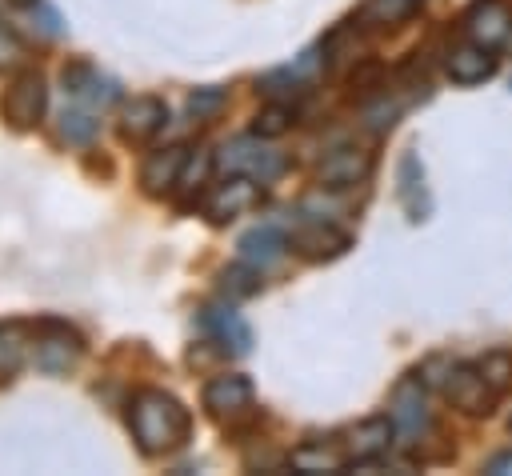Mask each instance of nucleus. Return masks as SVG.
Listing matches in <instances>:
<instances>
[{
  "instance_id": "1",
  "label": "nucleus",
  "mask_w": 512,
  "mask_h": 476,
  "mask_svg": "<svg viewBox=\"0 0 512 476\" xmlns=\"http://www.w3.org/2000/svg\"><path fill=\"white\" fill-rule=\"evenodd\" d=\"M128 428L144 456H168V452L184 448V440L192 432V416L172 392L140 388L128 404Z\"/></svg>"
},
{
  "instance_id": "2",
  "label": "nucleus",
  "mask_w": 512,
  "mask_h": 476,
  "mask_svg": "<svg viewBox=\"0 0 512 476\" xmlns=\"http://www.w3.org/2000/svg\"><path fill=\"white\" fill-rule=\"evenodd\" d=\"M388 416H392L396 436H400L404 448L420 444V436H424L428 424H432V412H428V388H424V376H420V372H408V376L392 388Z\"/></svg>"
},
{
  "instance_id": "3",
  "label": "nucleus",
  "mask_w": 512,
  "mask_h": 476,
  "mask_svg": "<svg viewBox=\"0 0 512 476\" xmlns=\"http://www.w3.org/2000/svg\"><path fill=\"white\" fill-rule=\"evenodd\" d=\"M84 352V340L72 324L64 320H40L36 324V344H32V364L40 372H68Z\"/></svg>"
},
{
  "instance_id": "4",
  "label": "nucleus",
  "mask_w": 512,
  "mask_h": 476,
  "mask_svg": "<svg viewBox=\"0 0 512 476\" xmlns=\"http://www.w3.org/2000/svg\"><path fill=\"white\" fill-rule=\"evenodd\" d=\"M44 108H48V88H44V76H40V72H20V76L8 84L4 100H0V112H4V120H8L12 128H32V124H40Z\"/></svg>"
},
{
  "instance_id": "5",
  "label": "nucleus",
  "mask_w": 512,
  "mask_h": 476,
  "mask_svg": "<svg viewBox=\"0 0 512 476\" xmlns=\"http://www.w3.org/2000/svg\"><path fill=\"white\" fill-rule=\"evenodd\" d=\"M440 388H444V396H448L456 408H464V412H476V416H480V412H492L496 392L488 388L480 364H444Z\"/></svg>"
},
{
  "instance_id": "6",
  "label": "nucleus",
  "mask_w": 512,
  "mask_h": 476,
  "mask_svg": "<svg viewBox=\"0 0 512 476\" xmlns=\"http://www.w3.org/2000/svg\"><path fill=\"white\" fill-rule=\"evenodd\" d=\"M60 84H64V92H68L72 100H80V104H88V108H108V104L120 100V84H116L112 76H104V72H100L96 64H88V60L64 64Z\"/></svg>"
},
{
  "instance_id": "7",
  "label": "nucleus",
  "mask_w": 512,
  "mask_h": 476,
  "mask_svg": "<svg viewBox=\"0 0 512 476\" xmlns=\"http://www.w3.org/2000/svg\"><path fill=\"white\" fill-rule=\"evenodd\" d=\"M220 164L232 168V172H244V176L260 180V184H272V180L288 168V160H284L280 152H272V148H264V144H256V140H232V144L220 152Z\"/></svg>"
},
{
  "instance_id": "8",
  "label": "nucleus",
  "mask_w": 512,
  "mask_h": 476,
  "mask_svg": "<svg viewBox=\"0 0 512 476\" xmlns=\"http://www.w3.org/2000/svg\"><path fill=\"white\" fill-rule=\"evenodd\" d=\"M372 164H376V156L368 148L344 144V148H332L324 156V164H320L316 176H320L324 188H356V184H364L372 176Z\"/></svg>"
},
{
  "instance_id": "9",
  "label": "nucleus",
  "mask_w": 512,
  "mask_h": 476,
  "mask_svg": "<svg viewBox=\"0 0 512 476\" xmlns=\"http://www.w3.org/2000/svg\"><path fill=\"white\" fill-rule=\"evenodd\" d=\"M256 200H260V180L236 172V176H228L224 184H216V188L208 192L204 212H208L212 224H228V220H236L240 212H248Z\"/></svg>"
},
{
  "instance_id": "10",
  "label": "nucleus",
  "mask_w": 512,
  "mask_h": 476,
  "mask_svg": "<svg viewBox=\"0 0 512 476\" xmlns=\"http://www.w3.org/2000/svg\"><path fill=\"white\" fill-rule=\"evenodd\" d=\"M252 380L240 376V372H224V376H212L204 384V408L216 416V420H236L252 408Z\"/></svg>"
},
{
  "instance_id": "11",
  "label": "nucleus",
  "mask_w": 512,
  "mask_h": 476,
  "mask_svg": "<svg viewBox=\"0 0 512 476\" xmlns=\"http://www.w3.org/2000/svg\"><path fill=\"white\" fill-rule=\"evenodd\" d=\"M464 32H468V40H476L484 48H496L512 32V8L504 0H476L464 12Z\"/></svg>"
},
{
  "instance_id": "12",
  "label": "nucleus",
  "mask_w": 512,
  "mask_h": 476,
  "mask_svg": "<svg viewBox=\"0 0 512 476\" xmlns=\"http://www.w3.org/2000/svg\"><path fill=\"white\" fill-rule=\"evenodd\" d=\"M200 328H204L224 352L244 356V352L252 348V328H248L232 308H224V304H208V308H200Z\"/></svg>"
},
{
  "instance_id": "13",
  "label": "nucleus",
  "mask_w": 512,
  "mask_h": 476,
  "mask_svg": "<svg viewBox=\"0 0 512 476\" xmlns=\"http://www.w3.org/2000/svg\"><path fill=\"white\" fill-rule=\"evenodd\" d=\"M188 152H192V148H184V144H168V148L152 152V156L144 160V168H140L144 192H152V196L172 192L176 180H180V172H184V164H188Z\"/></svg>"
},
{
  "instance_id": "14",
  "label": "nucleus",
  "mask_w": 512,
  "mask_h": 476,
  "mask_svg": "<svg viewBox=\"0 0 512 476\" xmlns=\"http://www.w3.org/2000/svg\"><path fill=\"white\" fill-rule=\"evenodd\" d=\"M292 248L300 256H308V260H336V256H344L352 248V236L344 228L328 224V220H316V224H308V228H300L292 236Z\"/></svg>"
},
{
  "instance_id": "15",
  "label": "nucleus",
  "mask_w": 512,
  "mask_h": 476,
  "mask_svg": "<svg viewBox=\"0 0 512 476\" xmlns=\"http://www.w3.org/2000/svg\"><path fill=\"white\" fill-rule=\"evenodd\" d=\"M164 124H168L164 100H156V96H136V100L124 108V116H120V136H124L128 144H144V140H152Z\"/></svg>"
},
{
  "instance_id": "16",
  "label": "nucleus",
  "mask_w": 512,
  "mask_h": 476,
  "mask_svg": "<svg viewBox=\"0 0 512 476\" xmlns=\"http://www.w3.org/2000/svg\"><path fill=\"white\" fill-rule=\"evenodd\" d=\"M448 76L456 84H484L488 76H496V52L468 40V44H456L448 52Z\"/></svg>"
},
{
  "instance_id": "17",
  "label": "nucleus",
  "mask_w": 512,
  "mask_h": 476,
  "mask_svg": "<svg viewBox=\"0 0 512 476\" xmlns=\"http://www.w3.org/2000/svg\"><path fill=\"white\" fill-rule=\"evenodd\" d=\"M284 248H288V240H284V232L276 224H260V228H252V232L240 236V260H248L256 268L276 264L284 256Z\"/></svg>"
},
{
  "instance_id": "18",
  "label": "nucleus",
  "mask_w": 512,
  "mask_h": 476,
  "mask_svg": "<svg viewBox=\"0 0 512 476\" xmlns=\"http://www.w3.org/2000/svg\"><path fill=\"white\" fill-rule=\"evenodd\" d=\"M392 436H396L392 416H372V420H364V424L352 432L348 448H352V456H356V460H376V456H384V452H388Z\"/></svg>"
},
{
  "instance_id": "19",
  "label": "nucleus",
  "mask_w": 512,
  "mask_h": 476,
  "mask_svg": "<svg viewBox=\"0 0 512 476\" xmlns=\"http://www.w3.org/2000/svg\"><path fill=\"white\" fill-rule=\"evenodd\" d=\"M400 200L408 208V220H424L428 216V188H424V168L420 160L408 152L400 160Z\"/></svg>"
},
{
  "instance_id": "20",
  "label": "nucleus",
  "mask_w": 512,
  "mask_h": 476,
  "mask_svg": "<svg viewBox=\"0 0 512 476\" xmlns=\"http://www.w3.org/2000/svg\"><path fill=\"white\" fill-rule=\"evenodd\" d=\"M420 8V0H364L356 24L360 28H396L404 20H412Z\"/></svg>"
},
{
  "instance_id": "21",
  "label": "nucleus",
  "mask_w": 512,
  "mask_h": 476,
  "mask_svg": "<svg viewBox=\"0 0 512 476\" xmlns=\"http://www.w3.org/2000/svg\"><path fill=\"white\" fill-rule=\"evenodd\" d=\"M212 168H216V156H212L208 148H192V152H188V164H184V172H180V180H176L172 192H180L184 200H192V192H200V188L208 184Z\"/></svg>"
},
{
  "instance_id": "22",
  "label": "nucleus",
  "mask_w": 512,
  "mask_h": 476,
  "mask_svg": "<svg viewBox=\"0 0 512 476\" xmlns=\"http://www.w3.org/2000/svg\"><path fill=\"white\" fill-rule=\"evenodd\" d=\"M288 464H292V472H340V468H344V460H340L332 448L312 444V440L300 444V448H292Z\"/></svg>"
},
{
  "instance_id": "23",
  "label": "nucleus",
  "mask_w": 512,
  "mask_h": 476,
  "mask_svg": "<svg viewBox=\"0 0 512 476\" xmlns=\"http://www.w3.org/2000/svg\"><path fill=\"white\" fill-rule=\"evenodd\" d=\"M28 332L24 324H4L0 328V376H12L24 360H28Z\"/></svg>"
},
{
  "instance_id": "24",
  "label": "nucleus",
  "mask_w": 512,
  "mask_h": 476,
  "mask_svg": "<svg viewBox=\"0 0 512 476\" xmlns=\"http://www.w3.org/2000/svg\"><path fill=\"white\" fill-rule=\"evenodd\" d=\"M288 128H292V108L280 104V100H272L268 108H260L256 120H252V136H256V140H276V136H284Z\"/></svg>"
},
{
  "instance_id": "25",
  "label": "nucleus",
  "mask_w": 512,
  "mask_h": 476,
  "mask_svg": "<svg viewBox=\"0 0 512 476\" xmlns=\"http://www.w3.org/2000/svg\"><path fill=\"white\" fill-rule=\"evenodd\" d=\"M260 284H264V280H260V268L248 264V260H240V264H232V268L220 272V288H224V296H256Z\"/></svg>"
},
{
  "instance_id": "26",
  "label": "nucleus",
  "mask_w": 512,
  "mask_h": 476,
  "mask_svg": "<svg viewBox=\"0 0 512 476\" xmlns=\"http://www.w3.org/2000/svg\"><path fill=\"white\" fill-rule=\"evenodd\" d=\"M304 76L296 72V68H276V72H268V76H260V92L264 96H272V100H296L300 92H304Z\"/></svg>"
},
{
  "instance_id": "27",
  "label": "nucleus",
  "mask_w": 512,
  "mask_h": 476,
  "mask_svg": "<svg viewBox=\"0 0 512 476\" xmlns=\"http://www.w3.org/2000/svg\"><path fill=\"white\" fill-rule=\"evenodd\" d=\"M224 104H228V92L220 84H204L188 96V116L192 120H212V116H220Z\"/></svg>"
},
{
  "instance_id": "28",
  "label": "nucleus",
  "mask_w": 512,
  "mask_h": 476,
  "mask_svg": "<svg viewBox=\"0 0 512 476\" xmlns=\"http://www.w3.org/2000/svg\"><path fill=\"white\" fill-rule=\"evenodd\" d=\"M60 136H64L68 144H88V140L96 136L92 112H88V108H64V112H60Z\"/></svg>"
},
{
  "instance_id": "29",
  "label": "nucleus",
  "mask_w": 512,
  "mask_h": 476,
  "mask_svg": "<svg viewBox=\"0 0 512 476\" xmlns=\"http://www.w3.org/2000/svg\"><path fill=\"white\" fill-rule=\"evenodd\" d=\"M480 372H484L488 388L500 396V392H508V384H512V356H508V352H488L484 364H480Z\"/></svg>"
},
{
  "instance_id": "30",
  "label": "nucleus",
  "mask_w": 512,
  "mask_h": 476,
  "mask_svg": "<svg viewBox=\"0 0 512 476\" xmlns=\"http://www.w3.org/2000/svg\"><path fill=\"white\" fill-rule=\"evenodd\" d=\"M20 60H24V40H20L8 24H0V72L16 68Z\"/></svg>"
},
{
  "instance_id": "31",
  "label": "nucleus",
  "mask_w": 512,
  "mask_h": 476,
  "mask_svg": "<svg viewBox=\"0 0 512 476\" xmlns=\"http://www.w3.org/2000/svg\"><path fill=\"white\" fill-rule=\"evenodd\" d=\"M364 120H368V128L372 132H384V128H392V120H396V104H376V108H368L364 112Z\"/></svg>"
},
{
  "instance_id": "32",
  "label": "nucleus",
  "mask_w": 512,
  "mask_h": 476,
  "mask_svg": "<svg viewBox=\"0 0 512 476\" xmlns=\"http://www.w3.org/2000/svg\"><path fill=\"white\" fill-rule=\"evenodd\" d=\"M12 4H40V0H12Z\"/></svg>"
},
{
  "instance_id": "33",
  "label": "nucleus",
  "mask_w": 512,
  "mask_h": 476,
  "mask_svg": "<svg viewBox=\"0 0 512 476\" xmlns=\"http://www.w3.org/2000/svg\"><path fill=\"white\" fill-rule=\"evenodd\" d=\"M508 424H512V420H508Z\"/></svg>"
}]
</instances>
